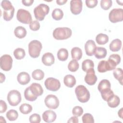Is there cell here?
I'll use <instances>...</instances> for the list:
<instances>
[{"label":"cell","mask_w":123,"mask_h":123,"mask_svg":"<svg viewBox=\"0 0 123 123\" xmlns=\"http://www.w3.org/2000/svg\"><path fill=\"white\" fill-rule=\"evenodd\" d=\"M112 6L111 0H101L100 1V6L102 9L105 10L109 9Z\"/></svg>","instance_id":"40"},{"label":"cell","mask_w":123,"mask_h":123,"mask_svg":"<svg viewBox=\"0 0 123 123\" xmlns=\"http://www.w3.org/2000/svg\"><path fill=\"white\" fill-rule=\"evenodd\" d=\"M7 98L9 103L12 106H17L22 100L21 93L17 90H12L9 91Z\"/></svg>","instance_id":"5"},{"label":"cell","mask_w":123,"mask_h":123,"mask_svg":"<svg viewBox=\"0 0 123 123\" xmlns=\"http://www.w3.org/2000/svg\"><path fill=\"white\" fill-rule=\"evenodd\" d=\"M114 95V93L112 90L110 89V90L104 92V93H101V95L102 97V98L104 100L107 101L110 98H111L113 95Z\"/></svg>","instance_id":"44"},{"label":"cell","mask_w":123,"mask_h":123,"mask_svg":"<svg viewBox=\"0 0 123 123\" xmlns=\"http://www.w3.org/2000/svg\"><path fill=\"white\" fill-rule=\"evenodd\" d=\"M6 117L10 121H14L18 117V112L15 110H10L6 113Z\"/></svg>","instance_id":"34"},{"label":"cell","mask_w":123,"mask_h":123,"mask_svg":"<svg viewBox=\"0 0 123 123\" xmlns=\"http://www.w3.org/2000/svg\"><path fill=\"white\" fill-rule=\"evenodd\" d=\"M113 74L115 79L118 80L119 82L121 85H123V72L122 68H117L114 69Z\"/></svg>","instance_id":"29"},{"label":"cell","mask_w":123,"mask_h":123,"mask_svg":"<svg viewBox=\"0 0 123 123\" xmlns=\"http://www.w3.org/2000/svg\"><path fill=\"white\" fill-rule=\"evenodd\" d=\"M44 85L48 90L52 91H56L61 87L60 81L53 77H49L46 79L45 81Z\"/></svg>","instance_id":"10"},{"label":"cell","mask_w":123,"mask_h":123,"mask_svg":"<svg viewBox=\"0 0 123 123\" xmlns=\"http://www.w3.org/2000/svg\"><path fill=\"white\" fill-rule=\"evenodd\" d=\"M109 19L113 23L122 21L123 20V9L121 8L112 9L109 13Z\"/></svg>","instance_id":"8"},{"label":"cell","mask_w":123,"mask_h":123,"mask_svg":"<svg viewBox=\"0 0 123 123\" xmlns=\"http://www.w3.org/2000/svg\"><path fill=\"white\" fill-rule=\"evenodd\" d=\"M96 49V45L93 40H88L86 42L85 45V49L87 55L89 56L93 55Z\"/></svg>","instance_id":"14"},{"label":"cell","mask_w":123,"mask_h":123,"mask_svg":"<svg viewBox=\"0 0 123 123\" xmlns=\"http://www.w3.org/2000/svg\"><path fill=\"white\" fill-rule=\"evenodd\" d=\"M42 48L41 43L37 40L31 41L28 44V52L31 57L33 58H37L40 53Z\"/></svg>","instance_id":"3"},{"label":"cell","mask_w":123,"mask_h":123,"mask_svg":"<svg viewBox=\"0 0 123 123\" xmlns=\"http://www.w3.org/2000/svg\"><path fill=\"white\" fill-rule=\"evenodd\" d=\"M29 120L31 123H39L41 121V117L39 114L34 113L29 117Z\"/></svg>","instance_id":"42"},{"label":"cell","mask_w":123,"mask_h":123,"mask_svg":"<svg viewBox=\"0 0 123 123\" xmlns=\"http://www.w3.org/2000/svg\"><path fill=\"white\" fill-rule=\"evenodd\" d=\"M75 93L79 101L82 103L87 102L90 98L89 91L83 85H79L75 89Z\"/></svg>","instance_id":"2"},{"label":"cell","mask_w":123,"mask_h":123,"mask_svg":"<svg viewBox=\"0 0 123 123\" xmlns=\"http://www.w3.org/2000/svg\"><path fill=\"white\" fill-rule=\"evenodd\" d=\"M17 79L20 84L22 85H25L29 83L30 81V77L27 73L22 72L18 74Z\"/></svg>","instance_id":"18"},{"label":"cell","mask_w":123,"mask_h":123,"mask_svg":"<svg viewBox=\"0 0 123 123\" xmlns=\"http://www.w3.org/2000/svg\"><path fill=\"white\" fill-rule=\"evenodd\" d=\"M32 76L35 80H41L44 77V73L41 70L36 69L32 72Z\"/></svg>","instance_id":"33"},{"label":"cell","mask_w":123,"mask_h":123,"mask_svg":"<svg viewBox=\"0 0 123 123\" xmlns=\"http://www.w3.org/2000/svg\"><path fill=\"white\" fill-rule=\"evenodd\" d=\"M111 85L110 82L107 79H103L100 81L98 85V91L101 93L107 92L111 89Z\"/></svg>","instance_id":"19"},{"label":"cell","mask_w":123,"mask_h":123,"mask_svg":"<svg viewBox=\"0 0 123 123\" xmlns=\"http://www.w3.org/2000/svg\"><path fill=\"white\" fill-rule=\"evenodd\" d=\"M12 64V59L8 54H4L1 56L0 59V68L4 71H10Z\"/></svg>","instance_id":"9"},{"label":"cell","mask_w":123,"mask_h":123,"mask_svg":"<svg viewBox=\"0 0 123 123\" xmlns=\"http://www.w3.org/2000/svg\"><path fill=\"white\" fill-rule=\"evenodd\" d=\"M40 24L37 20L32 21L29 24V28L32 31H37L40 28Z\"/></svg>","instance_id":"43"},{"label":"cell","mask_w":123,"mask_h":123,"mask_svg":"<svg viewBox=\"0 0 123 123\" xmlns=\"http://www.w3.org/2000/svg\"><path fill=\"white\" fill-rule=\"evenodd\" d=\"M29 88L32 93L37 97L42 95L43 93V89L42 86L38 83H32L29 86Z\"/></svg>","instance_id":"16"},{"label":"cell","mask_w":123,"mask_h":123,"mask_svg":"<svg viewBox=\"0 0 123 123\" xmlns=\"http://www.w3.org/2000/svg\"><path fill=\"white\" fill-rule=\"evenodd\" d=\"M94 55L98 59L104 58L107 55V50L103 47H98L95 51Z\"/></svg>","instance_id":"25"},{"label":"cell","mask_w":123,"mask_h":123,"mask_svg":"<svg viewBox=\"0 0 123 123\" xmlns=\"http://www.w3.org/2000/svg\"><path fill=\"white\" fill-rule=\"evenodd\" d=\"M109 59L114 62L117 65L119 64L121 62V57L119 55L117 54H113L109 56Z\"/></svg>","instance_id":"45"},{"label":"cell","mask_w":123,"mask_h":123,"mask_svg":"<svg viewBox=\"0 0 123 123\" xmlns=\"http://www.w3.org/2000/svg\"><path fill=\"white\" fill-rule=\"evenodd\" d=\"M22 2L25 6H29L33 4L34 2V0H23Z\"/></svg>","instance_id":"49"},{"label":"cell","mask_w":123,"mask_h":123,"mask_svg":"<svg viewBox=\"0 0 123 123\" xmlns=\"http://www.w3.org/2000/svg\"><path fill=\"white\" fill-rule=\"evenodd\" d=\"M1 6L4 11H10L14 8L11 1L7 0H2L1 2Z\"/></svg>","instance_id":"38"},{"label":"cell","mask_w":123,"mask_h":123,"mask_svg":"<svg viewBox=\"0 0 123 123\" xmlns=\"http://www.w3.org/2000/svg\"><path fill=\"white\" fill-rule=\"evenodd\" d=\"M96 41L99 45H104L109 41V37L106 34L100 33L96 36Z\"/></svg>","instance_id":"26"},{"label":"cell","mask_w":123,"mask_h":123,"mask_svg":"<svg viewBox=\"0 0 123 123\" xmlns=\"http://www.w3.org/2000/svg\"><path fill=\"white\" fill-rule=\"evenodd\" d=\"M44 102L46 106L50 109H56L59 106V99L55 95L52 94L46 96Z\"/></svg>","instance_id":"11"},{"label":"cell","mask_w":123,"mask_h":123,"mask_svg":"<svg viewBox=\"0 0 123 123\" xmlns=\"http://www.w3.org/2000/svg\"><path fill=\"white\" fill-rule=\"evenodd\" d=\"M117 1V2L118 3V4H120V3L121 2V3H120V5H123V1H118V0H117L116 1Z\"/></svg>","instance_id":"53"},{"label":"cell","mask_w":123,"mask_h":123,"mask_svg":"<svg viewBox=\"0 0 123 123\" xmlns=\"http://www.w3.org/2000/svg\"><path fill=\"white\" fill-rule=\"evenodd\" d=\"M83 113V109L80 106H75L73 109L72 113L74 116H76L77 117H79L81 115H82Z\"/></svg>","instance_id":"41"},{"label":"cell","mask_w":123,"mask_h":123,"mask_svg":"<svg viewBox=\"0 0 123 123\" xmlns=\"http://www.w3.org/2000/svg\"><path fill=\"white\" fill-rule=\"evenodd\" d=\"M97 81V77L95 74L94 68H91L86 72V74L85 77V81L88 85H94Z\"/></svg>","instance_id":"13"},{"label":"cell","mask_w":123,"mask_h":123,"mask_svg":"<svg viewBox=\"0 0 123 123\" xmlns=\"http://www.w3.org/2000/svg\"><path fill=\"white\" fill-rule=\"evenodd\" d=\"M24 96H25V98L27 100H28L30 101H35L37 98V97H36L32 93V92H31V91L30 90L29 86L27 87L25 89V90L24 91Z\"/></svg>","instance_id":"35"},{"label":"cell","mask_w":123,"mask_h":123,"mask_svg":"<svg viewBox=\"0 0 123 123\" xmlns=\"http://www.w3.org/2000/svg\"><path fill=\"white\" fill-rule=\"evenodd\" d=\"M79 65L77 61L75 60H71L68 65V68L69 70L72 72H76L79 68Z\"/></svg>","instance_id":"36"},{"label":"cell","mask_w":123,"mask_h":123,"mask_svg":"<svg viewBox=\"0 0 123 123\" xmlns=\"http://www.w3.org/2000/svg\"><path fill=\"white\" fill-rule=\"evenodd\" d=\"M56 113L51 110H47L42 114V119L46 123H52L56 119Z\"/></svg>","instance_id":"15"},{"label":"cell","mask_w":123,"mask_h":123,"mask_svg":"<svg viewBox=\"0 0 123 123\" xmlns=\"http://www.w3.org/2000/svg\"><path fill=\"white\" fill-rule=\"evenodd\" d=\"M118 115L119 116L122 118V115H123V108H121L119 111H118Z\"/></svg>","instance_id":"52"},{"label":"cell","mask_w":123,"mask_h":123,"mask_svg":"<svg viewBox=\"0 0 123 123\" xmlns=\"http://www.w3.org/2000/svg\"><path fill=\"white\" fill-rule=\"evenodd\" d=\"M42 62L46 66H51L54 63L55 58L53 55L50 52H47L44 54L42 57Z\"/></svg>","instance_id":"17"},{"label":"cell","mask_w":123,"mask_h":123,"mask_svg":"<svg viewBox=\"0 0 123 123\" xmlns=\"http://www.w3.org/2000/svg\"><path fill=\"white\" fill-rule=\"evenodd\" d=\"M117 64L112 61L108 59V61L102 60L99 62L98 65V71L99 73H104L108 71L115 69Z\"/></svg>","instance_id":"6"},{"label":"cell","mask_w":123,"mask_h":123,"mask_svg":"<svg viewBox=\"0 0 123 123\" xmlns=\"http://www.w3.org/2000/svg\"><path fill=\"white\" fill-rule=\"evenodd\" d=\"M68 51L64 48L60 49L57 52L58 59L61 61H66L68 57Z\"/></svg>","instance_id":"27"},{"label":"cell","mask_w":123,"mask_h":123,"mask_svg":"<svg viewBox=\"0 0 123 123\" xmlns=\"http://www.w3.org/2000/svg\"><path fill=\"white\" fill-rule=\"evenodd\" d=\"M0 83H2L3 81H5V75L2 74L1 73H0Z\"/></svg>","instance_id":"51"},{"label":"cell","mask_w":123,"mask_h":123,"mask_svg":"<svg viewBox=\"0 0 123 123\" xmlns=\"http://www.w3.org/2000/svg\"><path fill=\"white\" fill-rule=\"evenodd\" d=\"M67 0H57L56 3L59 5H62L64 4L65 3L67 2Z\"/></svg>","instance_id":"50"},{"label":"cell","mask_w":123,"mask_h":123,"mask_svg":"<svg viewBox=\"0 0 123 123\" xmlns=\"http://www.w3.org/2000/svg\"><path fill=\"white\" fill-rule=\"evenodd\" d=\"M122 41L119 39H115L113 40L110 44V49L111 51L116 52L119 51L122 47Z\"/></svg>","instance_id":"21"},{"label":"cell","mask_w":123,"mask_h":123,"mask_svg":"<svg viewBox=\"0 0 123 123\" xmlns=\"http://www.w3.org/2000/svg\"><path fill=\"white\" fill-rule=\"evenodd\" d=\"M14 13V8L10 11H3V18L6 21H10L13 17Z\"/></svg>","instance_id":"37"},{"label":"cell","mask_w":123,"mask_h":123,"mask_svg":"<svg viewBox=\"0 0 123 123\" xmlns=\"http://www.w3.org/2000/svg\"><path fill=\"white\" fill-rule=\"evenodd\" d=\"M107 102L108 106L110 107L114 108L117 107L119 105L120 99L118 96L114 94L107 101Z\"/></svg>","instance_id":"22"},{"label":"cell","mask_w":123,"mask_h":123,"mask_svg":"<svg viewBox=\"0 0 123 123\" xmlns=\"http://www.w3.org/2000/svg\"><path fill=\"white\" fill-rule=\"evenodd\" d=\"M32 106L27 103L22 104L19 107L20 111L24 114H27L32 111Z\"/></svg>","instance_id":"30"},{"label":"cell","mask_w":123,"mask_h":123,"mask_svg":"<svg viewBox=\"0 0 123 123\" xmlns=\"http://www.w3.org/2000/svg\"><path fill=\"white\" fill-rule=\"evenodd\" d=\"M13 55L16 59L21 60L25 57V52L23 49L18 48L14 50Z\"/></svg>","instance_id":"32"},{"label":"cell","mask_w":123,"mask_h":123,"mask_svg":"<svg viewBox=\"0 0 123 123\" xmlns=\"http://www.w3.org/2000/svg\"><path fill=\"white\" fill-rule=\"evenodd\" d=\"M49 11V6L45 4L41 3L36 7L34 9L35 17L38 21H43L45 16L48 14Z\"/></svg>","instance_id":"4"},{"label":"cell","mask_w":123,"mask_h":123,"mask_svg":"<svg viewBox=\"0 0 123 123\" xmlns=\"http://www.w3.org/2000/svg\"><path fill=\"white\" fill-rule=\"evenodd\" d=\"M0 112L3 113L6 111V110L7 109V104L4 101H3L2 100H0Z\"/></svg>","instance_id":"47"},{"label":"cell","mask_w":123,"mask_h":123,"mask_svg":"<svg viewBox=\"0 0 123 123\" xmlns=\"http://www.w3.org/2000/svg\"><path fill=\"white\" fill-rule=\"evenodd\" d=\"M94 63L90 59H86L84 60L82 63V69L85 72H87L88 70L94 68Z\"/></svg>","instance_id":"28"},{"label":"cell","mask_w":123,"mask_h":123,"mask_svg":"<svg viewBox=\"0 0 123 123\" xmlns=\"http://www.w3.org/2000/svg\"><path fill=\"white\" fill-rule=\"evenodd\" d=\"M86 4L89 8H93L97 6L98 4L97 0H86Z\"/></svg>","instance_id":"46"},{"label":"cell","mask_w":123,"mask_h":123,"mask_svg":"<svg viewBox=\"0 0 123 123\" xmlns=\"http://www.w3.org/2000/svg\"><path fill=\"white\" fill-rule=\"evenodd\" d=\"M72 58L73 60L76 61L80 60L82 57V51L80 48L74 47L71 50Z\"/></svg>","instance_id":"23"},{"label":"cell","mask_w":123,"mask_h":123,"mask_svg":"<svg viewBox=\"0 0 123 123\" xmlns=\"http://www.w3.org/2000/svg\"><path fill=\"white\" fill-rule=\"evenodd\" d=\"M16 18L18 21L25 24H30L32 21L30 13L28 11L23 9H20L17 11Z\"/></svg>","instance_id":"7"},{"label":"cell","mask_w":123,"mask_h":123,"mask_svg":"<svg viewBox=\"0 0 123 123\" xmlns=\"http://www.w3.org/2000/svg\"><path fill=\"white\" fill-rule=\"evenodd\" d=\"M72 34V30L68 27H58L53 32V37L57 40H64L70 37Z\"/></svg>","instance_id":"1"},{"label":"cell","mask_w":123,"mask_h":123,"mask_svg":"<svg viewBox=\"0 0 123 123\" xmlns=\"http://www.w3.org/2000/svg\"><path fill=\"white\" fill-rule=\"evenodd\" d=\"M64 85L69 87H73L76 84V79L74 76L71 74H67L65 75L63 79Z\"/></svg>","instance_id":"20"},{"label":"cell","mask_w":123,"mask_h":123,"mask_svg":"<svg viewBox=\"0 0 123 123\" xmlns=\"http://www.w3.org/2000/svg\"><path fill=\"white\" fill-rule=\"evenodd\" d=\"M79 122V120L77 118V116H73L72 117H71L68 121L67 123H78Z\"/></svg>","instance_id":"48"},{"label":"cell","mask_w":123,"mask_h":123,"mask_svg":"<svg viewBox=\"0 0 123 123\" xmlns=\"http://www.w3.org/2000/svg\"><path fill=\"white\" fill-rule=\"evenodd\" d=\"M63 16L62 11L59 8L55 9L52 12V17L53 19L58 21L61 20Z\"/></svg>","instance_id":"31"},{"label":"cell","mask_w":123,"mask_h":123,"mask_svg":"<svg viewBox=\"0 0 123 123\" xmlns=\"http://www.w3.org/2000/svg\"><path fill=\"white\" fill-rule=\"evenodd\" d=\"M14 33L17 37L19 38H23L26 35V30L25 27L22 26H19L15 28Z\"/></svg>","instance_id":"24"},{"label":"cell","mask_w":123,"mask_h":123,"mask_svg":"<svg viewBox=\"0 0 123 123\" xmlns=\"http://www.w3.org/2000/svg\"><path fill=\"white\" fill-rule=\"evenodd\" d=\"M82 6L83 3L81 0H72L70 1V10L74 15L80 13L82 10Z\"/></svg>","instance_id":"12"},{"label":"cell","mask_w":123,"mask_h":123,"mask_svg":"<svg viewBox=\"0 0 123 123\" xmlns=\"http://www.w3.org/2000/svg\"><path fill=\"white\" fill-rule=\"evenodd\" d=\"M83 123H94V119L93 116L89 113L84 114L82 118Z\"/></svg>","instance_id":"39"}]
</instances>
